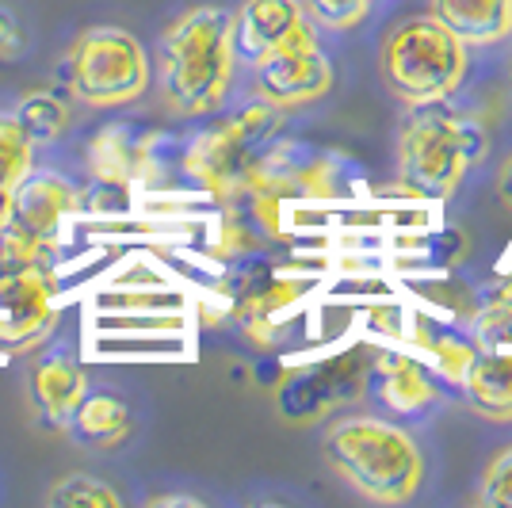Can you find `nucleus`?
Wrapping results in <instances>:
<instances>
[{
	"instance_id": "25",
	"label": "nucleus",
	"mask_w": 512,
	"mask_h": 508,
	"mask_svg": "<svg viewBox=\"0 0 512 508\" xmlns=\"http://www.w3.org/2000/svg\"><path fill=\"white\" fill-rule=\"evenodd\" d=\"M23 46V31L8 8H0V58H16Z\"/></svg>"
},
{
	"instance_id": "9",
	"label": "nucleus",
	"mask_w": 512,
	"mask_h": 508,
	"mask_svg": "<svg viewBox=\"0 0 512 508\" xmlns=\"http://www.w3.org/2000/svg\"><path fill=\"white\" fill-rule=\"evenodd\" d=\"M62 302V272L31 268L0 276V360L23 352L58 325Z\"/></svg>"
},
{
	"instance_id": "22",
	"label": "nucleus",
	"mask_w": 512,
	"mask_h": 508,
	"mask_svg": "<svg viewBox=\"0 0 512 508\" xmlns=\"http://www.w3.org/2000/svg\"><path fill=\"white\" fill-rule=\"evenodd\" d=\"M27 169H35V142L16 123V115H0V195Z\"/></svg>"
},
{
	"instance_id": "12",
	"label": "nucleus",
	"mask_w": 512,
	"mask_h": 508,
	"mask_svg": "<svg viewBox=\"0 0 512 508\" xmlns=\"http://www.w3.org/2000/svg\"><path fill=\"white\" fill-rule=\"evenodd\" d=\"M88 172H92V180L123 184V188L150 180L157 172L153 134H142L127 123H111V127L96 130L88 142Z\"/></svg>"
},
{
	"instance_id": "28",
	"label": "nucleus",
	"mask_w": 512,
	"mask_h": 508,
	"mask_svg": "<svg viewBox=\"0 0 512 508\" xmlns=\"http://www.w3.org/2000/svg\"><path fill=\"white\" fill-rule=\"evenodd\" d=\"M509 85H512V69H509Z\"/></svg>"
},
{
	"instance_id": "4",
	"label": "nucleus",
	"mask_w": 512,
	"mask_h": 508,
	"mask_svg": "<svg viewBox=\"0 0 512 508\" xmlns=\"http://www.w3.org/2000/svg\"><path fill=\"white\" fill-rule=\"evenodd\" d=\"M467 69L470 46L455 39L432 12L398 20L379 46L383 85L406 107L451 100L467 81Z\"/></svg>"
},
{
	"instance_id": "20",
	"label": "nucleus",
	"mask_w": 512,
	"mask_h": 508,
	"mask_svg": "<svg viewBox=\"0 0 512 508\" xmlns=\"http://www.w3.org/2000/svg\"><path fill=\"white\" fill-rule=\"evenodd\" d=\"M470 340L478 348H512V283L493 291L470 314Z\"/></svg>"
},
{
	"instance_id": "26",
	"label": "nucleus",
	"mask_w": 512,
	"mask_h": 508,
	"mask_svg": "<svg viewBox=\"0 0 512 508\" xmlns=\"http://www.w3.org/2000/svg\"><path fill=\"white\" fill-rule=\"evenodd\" d=\"M497 195L505 199L512 207V157L505 161V169H501V176H497Z\"/></svg>"
},
{
	"instance_id": "27",
	"label": "nucleus",
	"mask_w": 512,
	"mask_h": 508,
	"mask_svg": "<svg viewBox=\"0 0 512 508\" xmlns=\"http://www.w3.org/2000/svg\"><path fill=\"white\" fill-rule=\"evenodd\" d=\"M150 505H188V508H199L195 497H153Z\"/></svg>"
},
{
	"instance_id": "16",
	"label": "nucleus",
	"mask_w": 512,
	"mask_h": 508,
	"mask_svg": "<svg viewBox=\"0 0 512 508\" xmlns=\"http://www.w3.org/2000/svg\"><path fill=\"white\" fill-rule=\"evenodd\" d=\"M432 16L467 46H497L509 39L512 0H432Z\"/></svg>"
},
{
	"instance_id": "5",
	"label": "nucleus",
	"mask_w": 512,
	"mask_h": 508,
	"mask_svg": "<svg viewBox=\"0 0 512 508\" xmlns=\"http://www.w3.org/2000/svg\"><path fill=\"white\" fill-rule=\"evenodd\" d=\"M279 115H283L279 107L256 100V104L218 119L214 127L188 138V146L180 153V172L199 191H207L222 203L245 195L249 176L260 165V157L268 153V142L279 127Z\"/></svg>"
},
{
	"instance_id": "18",
	"label": "nucleus",
	"mask_w": 512,
	"mask_h": 508,
	"mask_svg": "<svg viewBox=\"0 0 512 508\" xmlns=\"http://www.w3.org/2000/svg\"><path fill=\"white\" fill-rule=\"evenodd\" d=\"M398 340H406L409 352L428 356V360L436 363V371L451 382L463 379L467 363L474 360V352H478V344L470 337H463V333H455L451 325H440V321H432V318H409Z\"/></svg>"
},
{
	"instance_id": "29",
	"label": "nucleus",
	"mask_w": 512,
	"mask_h": 508,
	"mask_svg": "<svg viewBox=\"0 0 512 508\" xmlns=\"http://www.w3.org/2000/svg\"><path fill=\"white\" fill-rule=\"evenodd\" d=\"M509 43H512V27H509Z\"/></svg>"
},
{
	"instance_id": "24",
	"label": "nucleus",
	"mask_w": 512,
	"mask_h": 508,
	"mask_svg": "<svg viewBox=\"0 0 512 508\" xmlns=\"http://www.w3.org/2000/svg\"><path fill=\"white\" fill-rule=\"evenodd\" d=\"M474 501L482 508H512V444L490 459Z\"/></svg>"
},
{
	"instance_id": "21",
	"label": "nucleus",
	"mask_w": 512,
	"mask_h": 508,
	"mask_svg": "<svg viewBox=\"0 0 512 508\" xmlns=\"http://www.w3.org/2000/svg\"><path fill=\"white\" fill-rule=\"evenodd\" d=\"M46 505L50 508H119L123 497L119 489H111L104 478H92V474H69L58 486L46 493Z\"/></svg>"
},
{
	"instance_id": "8",
	"label": "nucleus",
	"mask_w": 512,
	"mask_h": 508,
	"mask_svg": "<svg viewBox=\"0 0 512 508\" xmlns=\"http://www.w3.org/2000/svg\"><path fill=\"white\" fill-rule=\"evenodd\" d=\"M77 214H81V188H73L58 172L27 169L0 195V226L31 233L46 245H65Z\"/></svg>"
},
{
	"instance_id": "19",
	"label": "nucleus",
	"mask_w": 512,
	"mask_h": 508,
	"mask_svg": "<svg viewBox=\"0 0 512 508\" xmlns=\"http://www.w3.org/2000/svg\"><path fill=\"white\" fill-rule=\"evenodd\" d=\"M16 123L20 130L35 142V146H50L62 138V130L69 127V104L54 92H31L16 104Z\"/></svg>"
},
{
	"instance_id": "2",
	"label": "nucleus",
	"mask_w": 512,
	"mask_h": 508,
	"mask_svg": "<svg viewBox=\"0 0 512 508\" xmlns=\"http://www.w3.org/2000/svg\"><path fill=\"white\" fill-rule=\"evenodd\" d=\"M321 459L371 505H406L425 482V455L417 436L379 413L333 417L321 436Z\"/></svg>"
},
{
	"instance_id": "10",
	"label": "nucleus",
	"mask_w": 512,
	"mask_h": 508,
	"mask_svg": "<svg viewBox=\"0 0 512 508\" xmlns=\"http://www.w3.org/2000/svg\"><path fill=\"white\" fill-rule=\"evenodd\" d=\"M363 375H367V363H360L356 356H333L318 367L291 371L276 386V409L283 413V421L291 424L318 421L329 409L360 398Z\"/></svg>"
},
{
	"instance_id": "3",
	"label": "nucleus",
	"mask_w": 512,
	"mask_h": 508,
	"mask_svg": "<svg viewBox=\"0 0 512 508\" xmlns=\"http://www.w3.org/2000/svg\"><path fill=\"white\" fill-rule=\"evenodd\" d=\"M490 149L478 115L451 100L413 104L398 127V176L417 199H448Z\"/></svg>"
},
{
	"instance_id": "7",
	"label": "nucleus",
	"mask_w": 512,
	"mask_h": 508,
	"mask_svg": "<svg viewBox=\"0 0 512 508\" xmlns=\"http://www.w3.org/2000/svg\"><path fill=\"white\" fill-rule=\"evenodd\" d=\"M329 88H333V65L321 50L314 23H306L264 62L253 65L256 100L279 107V111L318 104Z\"/></svg>"
},
{
	"instance_id": "17",
	"label": "nucleus",
	"mask_w": 512,
	"mask_h": 508,
	"mask_svg": "<svg viewBox=\"0 0 512 508\" xmlns=\"http://www.w3.org/2000/svg\"><path fill=\"white\" fill-rule=\"evenodd\" d=\"M69 436L85 447H107L123 444L130 432V409L123 398L104 394V390H85V398L77 402L73 417H69Z\"/></svg>"
},
{
	"instance_id": "15",
	"label": "nucleus",
	"mask_w": 512,
	"mask_h": 508,
	"mask_svg": "<svg viewBox=\"0 0 512 508\" xmlns=\"http://www.w3.org/2000/svg\"><path fill=\"white\" fill-rule=\"evenodd\" d=\"M463 398L486 421H512V348H478L463 371Z\"/></svg>"
},
{
	"instance_id": "6",
	"label": "nucleus",
	"mask_w": 512,
	"mask_h": 508,
	"mask_svg": "<svg viewBox=\"0 0 512 508\" xmlns=\"http://www.w3.org/2000/svg\"><path fill=\"white\" fill-rule=\"evenodd\" d=\"M58 81L88 107H127L150 88V54L123 27H88L58 65Z\"/></svg>"
},
{
	"instance_id": "13",
	"label": "nucleus",
	"mask_w": 512,
	"mask_h": 508,
	"mask_svg": "<svg viewBox=\"0 0 512 508\" xmlns=\"http://www.w3.org/2000/svg\"><path fill=\"white\" fill-rule=\"evenodd\" d=\"M302 0H245L234 12V54L237 62L256 65L272 50L306 27Z\"/></svg>"
},
{
	"instance_id": "1",
	"label": "nucleus",
	"mask_w": 512,
	"mask_h": 508,
	"mask_svg": "<svg viewBox=\"0 0 512 508\" xmlns=\"http://www.w3.org/2000/svg\"><path fill=\"white\" fill-rule=\"evenodd\" d=\"M234 12L199 4L180 12L157 43V88L161 100L188 119L214 115L234 81Z\"/></svg>"
},
{
	"instance_id": "11",
	"label": "nucleus",
	"mask_w": 512,
	"mask_h": 508,
	"mask_svg": "<svg viewBox=\"0 0 512 508\" xmlns=\"http://www.w3.org/2000/svg\"><path fill=\"white\" fill-rule=\"evenodd\" d=\"M363 386H371V394L379 398L390 417H421L440 402V386L428 375V367L413 352L402 348H375L367 360Z\"/></svg>"
},
{
	"instance_id": "14",
	"label": "nucleus",
	"mask_w": 512,
	"mask_h": 508,
	"mask_svg": "<svg viewBox=\"0 0 512 508\" xmlns=\"http://www.w3.org/2000/svg\"><path fill=\"white\" fill-rule=\"evenodd\" d=\"M85 390H88L85 367L73 360L69 352H46L31 367V398H35V409L54 428L69 424L77 402L85 398Z\"/></svg>"
},
{
	"instance_id": "23",
	"label": "nucleus",
	"mask_w": 512,
	"mask_h": 508,
	"mask_svg": "<svg viewBox=\"0 0 512 508\" xmlns=\"http://www.w3.org/2000/svg\"><path fill=\"white\" fill-rule=\"evenodd\" d=\"M375 0H302L306 20L325 27V31H348L371 12Z\"/></svg>"
}]
</instances>
